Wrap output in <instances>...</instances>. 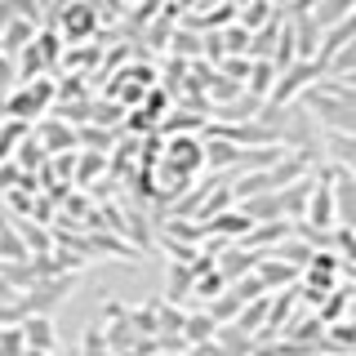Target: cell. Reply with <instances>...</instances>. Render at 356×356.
Wrapping results in <instances>:
<instances>
[{
	"instance_id": "8992f818",
	"label": "cell",
	"mask_w": 356,
	"mask_h": 356,
	"mask_svg": "<svg viewBox=\"0 0 356 356\" xmlns=\"http://www.w3.org/2000/svg\"><path fill=\"white\" fill-rule=\"evenodd\" d=\"M356 9V0H316V5L307 9V18L316 22V31H330L334 22H343Z\"/></svg>"
},
{
	"instance_id": "9a60e30c",
	"label": "cell",
	"mask_w": 356,
	"mask_h": 356,
	"mask_svg": "<svg viewBox=\"0 0 356 356\" xmlns=\"http://www.w3.org/2000/svg\"><path fill=\"white\" fill-rule=\"evenodd\" d=\"M192 356H222V348H214V343H196Z\"/></svg>"
},
{
	"instance_id": "9c48e42d",
	"label": "cell",
	"mask_w": 356,
	"mask_h": 356,
	"mask_svg": "<svg viewBox=\"0 0 356 356\" xmlns=\"http://www.w3.org/2000/svg\"><path fill=\"white\" fill-rule=\"evenodd\" d=\"M27 352V339H22V325L18 321H9V325H0V356H22Z\"/></svg>"
},
{
	"instance_id": "8fae6325",
	"label": "cell",
	"mask_w": 356,
	"mask_h": 356,
	"mask_svg": "<svg viewBox=\"0 0 356 356\" xmlns=\"http://www.w3.org/2000/svg\"><path fill=\"white\" fill-rule=\"evenodd\" d=\"M192 267H170V298H183L187 289H192Z\"/></svg>"
},
{
	"instance_id": "30bf717a",
	"label": "cell",
	"mask_w": 356,
	"mask_h": 356,
	"mask_svg": "<svg viewBox=\"0 0 356 356\" xmlns=\"http://www.w3.org/2000/svg\"><path fill=\"white\" fill-rule=\"evenodd\" d=\"M40 138H44V147H72V143H76V134H67V125L49 120V125H40Z\"/></svg>"
},
{
	"instance_id": "5bb4252c",
	"label": "cell",
	"mask_w": 356,
	"mask_h": 356,
	"mask_svg": "<svg viewBox=\"0 0 356 356\" xmlns=\"http://www.w3.org/2000/svg\"><path fill=\"white\" fill-rule=\"evenodd\" d=\"M85 343H89V356H103V339H98V330H89Z\"/></svg>"
},
{
	"instance_id": "ba28073f",
	"label": "cell",
	"mask_w": 356,
	"mask_h": 356,
	"mask_svg": "<svg viewBox=\"0 0 356 356\" xmlns=\"http://www.w3.org/2000/svg\"><path fill=\"white\" fill-rule=\"evenodd\" d=\"M289 67H294V63H289ZM316 72H321V63H298L289 76H281V85H276L272 98H276V103H289V98H294V89L312 85V76H316Z\"/></svg>"
},
{
	"instance_id": "2e32d148",
	"label": "cell",
	"mask_w": 356,
	"mask_h": 356,
	"mask_svg": "<svg viewBox=\"0 0 356 356\" xmlns=\"http://www.w3.org/2000/svg\"><path fill=\"white\" fill-rule=\"evenodd\" d=\"M0 120H5V111H0Z\"/></svg>"
},
{
	"instance_id": "52a82bcc",
	"label": "cell",
	"mask_w": 356,
	"mask_h": 356,
	"mask_svg": "<svg viewBox=\"0 0 356 356\" xmlns=\"http://www.w3.org/2000/svg\"><path fill=\"white\" fill-rule=\"evenodd\" d=\"M22 339L31 352H54V325L49 316H22Z\"/></svg>"
},
{
	"instance_id": "277c9868",
	"label": "cell",
	"mask_w": 356,
	"mask_h": 356,
	"mask_svg": "<svg viewBox=\"0 0 356 356\" xmlns=\"http://www.w3.org/2000/svg\"><path fill=\"white\" fill-rule=\"evenodd\" d=\"M330 187H334V218H339L348 232H356V178L339 170L330 178Z\"/></svg>"
},
{
	"instance_id": "7a4b0ae2",
	"label": "cell",
	"mask_w": 356,
	"mask_h": 356,
	"mask_svg": "<svg viewBox=\"0 0 356 356\" xmlns=\"http://www.w3.org/2000/svg\"><path fill=\"white\" fill-rule=\"evenodd\" d=\"M54 103V81H22L18 89H9L5 98H0V111H5L9 120H31V116H40L44 107Z\"/></svg>"
},
{
	"instance_id": "6da1fadb",
	"label": "cell",
	"mask_w": 356,
	"mask_h": 356,
	"mask_svg": "<svg viewBox=\"0 0 356 356\" xmlns=\"http://www.w3.org/2000/svg\"><path fill=\"white\" fill-rule=\"evenodd\" d=\"M76 289V272H54V276H40L36 285H27L18 294V312L22 316H49L54 307L63 303L67 294Z\"/></svg>"
},
{
	"instance_id": "5b68a950",
	"label": "cell",
	"mask_w": 356,
	"mask_h": 356,
	"mask_svg": "<svg viewBox=\"0 0 356 356\" xmlns=\"http://www.w3.org/2000/svg\"><path fill=\"white\" fill-rule=\"evenodd\" d=\"M325 152L343 174H356V134H334L325 129Z\"/></svg>"
},
{
	"instance_id": "7c38bea8",
	"label": "cell",
	"mask_w": 356,
	"mask_h": 356,
	"mask_svg": "<svg viewBox=\"0 0 356 356\" xmlns=\"http://www.w3.org/2000/svg\"><path fill=\"white\" fill-rule=\"evenodd\" d=\"M14 85H18V67H14V58H9V54H0V98H5Z\"/></svg>"
},
{
	"instance_id": "4fadbf2b",
	"label": "cell",
	"mask_w": 356,
	"mask_h": 356,
	"mask_svg": "<svg viewBox=\"0 0 356 356\" xmlns=\"http://www.w3.org/2000/svg\"><path fill=\"white\" fill-rule=\"evenodd\" d=\"M209 330H214V316H196V321H187V339H192V343H205V339H209Z\"/></svg>"
},
{
	"instance_id": "3957f363",
	"label": "cell",
	"mask_w": 356,
	"mask_h": 356,
	"mask_svg": "<svg viewBox=\"0 0 356 356\" xmlns=\"http://www.w3.org/2000/svg\"><path fill=\"white\" fill-rule=\"evenodd\" d=\"M303 214H307V222L321 232V236H330V232L339 227V218H334V187H330V178H312V192H307V209H303Z\"/></svg>"
}]
</instances>
